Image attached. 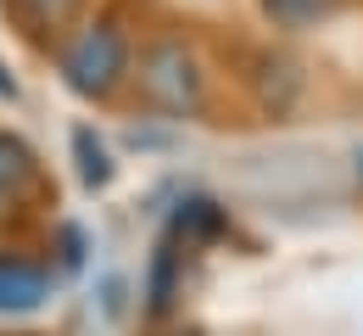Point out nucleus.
I'll return each mask as SVG.
<instances>
[{
	"label": "nucleus",
	"mask_w": 363,
	"mask_h": 336,
	"mask_svg": "<svg viewBox=\"0 0 363 336\" xmlns=\"http://www.w3.org/2000/svg\"><path fill=\"white\" fill-rule=\"evenodd\" d=\"M56 62H62V85L73 96L106 101V96H118V85L129 79L135 50H129V34H123L118 17H90V23H79L67 34V45H62Z\"/></svg>",
	"instance_id": "nucleus-1"
},
{
	"label": "nucleus",
	"mask_w": 363,
	"mask_h": 336,
	"mask_svg": "<svg viewBox=\"0 0 363 336\" xmlns=\"http://www.w3.org/2000/svg\"><path fill=\"white\" fill-rule=\"evenodd\" d=\"M135 85L145 107L168 112V118H196L201 101H207V73H201V56L184 45L179 34H162L140 50L135 62Z\"/></svg>",
	"instance_id": "nucleus-2"
},
{
	"label": "nucleus",
	"mask_w": 363,
	"mask_h": 336,
	"mask_svg": "<svg viewBox=\"0 0 363 336\" xmlns=\"http://www.w3.org/2000/svg\"><path fill=\"white\" fill-rule=\"evenodd\" d=\"M45 269L23 264V258H0V314H34L45 303Z\"/></svg>",
	"instance_id": "nucleus-3"
},
{
	"label": "nucleus",
	"mask_w": 363,
	"mask_h": 336,
	"mask_svg": "<svg viewBox=\"0 0 363 336\" xmlns=\"http://www.w3.org/2000/svg\"><path fill=\"white\" fill-rule=\"evenodd\" d=\"M34 174H40V163H34V151L17 141V135H6L0 129V207L6 202H17V196L34 185Z\"/></svg>",
	"instance_id": "nucleus-4"
},
{
	"label": "nucleus",
	"mask_w": 363,
	"mask_h": 336,
	"mask_svg": "<svg viewBox=\"0 0 363 336\" xmlns=\"http://www.w3.org/2000/svg\"><path fill=\"white\" fill-rule=\"evenodd\" d=\"M6 6H11L17 23L34 28V34H56V28H67V23L84 11V0H6Z\"/></svg>",
	"instance_id": "nucleus-5"
},
{
	"label": "nucleus",
	"mask_w": 363,
	"mask_h": 336,
	"mask_svg": "<svg viewBox=\"0 0 363 336\" xmlns=\"http://www.w3.org/2000/svg\"><path fill=\"white\" fill-rule=\"evenodd\" d=\"M335 6H341V0H263V11H269L274 28H313V23H324Z\"/></svg>",
	"instance_id": "nucleus-6"
},
{
	"label": "nucleus",
	"mask_w": 363,
	"mask_h": 336,
	"mask_svg": "<svg viewBox=\"0 0 363 336\" xmlns=\"http://www.w3.org/2000/svg\"><path fill=\"white\" fill-rule=\"evenodd\" d=\"M73 151H79V180L90 191L112 180V157H106V146L95 141V129H73Z\"/></svg>",
	"instance_id": "nucleus-7"
},
{
	"label": "nucleus",
	"mask_w": 363,
	"mask_h": 336,
	"mask_svg": "<svg viewBox=\"0 0 363 336\" xmlns=\"http://www.w3.org/2000/svg\"><path fill=\"white\" fill-rule=\"evenodd\" d=\"M0 96H6V101L17 96V79H11V73H6V62H0Z\"/></svg>",
	"instance_id": "nucleus-8"
}]
</instances>
